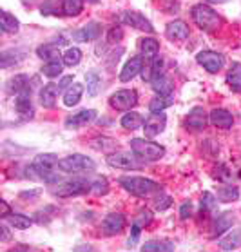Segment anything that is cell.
<instances>
[{"label":"cell","instance_id":"b9f144b4","mask_svg":"<svg viewBox=\"0 0 241 252\" xmlns=\"http://www.w3.org/2000/svg\"><path fill=\"white\" fill-rule=\"evenodd\" d=\"M92 194L96 196H103L109 192V182H107V178L105 176H96L92 180V189H91Z\"/></svg>","mask_w":241,"mask_h":252},{"label":"cell","instance_id":"e575fe53","mask_svg":"<svg viewBox=\"0 0 241 252\" xmlns=\"http://www.w3.org/2000/svg\"><path fill=\"white\" fill-rule=\"evenodd\" d=\"M0 28L4 33H18L20 29V22L15 15H11L9 11H2V17H0Z\"/></svg>","mask_w":241,"mask_h":252},{"label":"cell","instance_id":"d6a6232c","mask_svg":"<svg viewBox=\"0 0 241 252\" xmlns=\"http://www.w3.org/2000/svg\"><path fill=\"white\" fill-rule=\"evenodd\" d=\"M4 221H7V223H9V227H13V229L26 230V229H29V227H31V223H33V218L24 216V214H17V212H9L6 218H4Z\"/></svg>","mask_w":241,"mask_h":252},{"label":"cell","instance_id":"8d00e7d4","mask_svg":"<svg viewBox=\"0 0 241 252\" xmlns=\"http://www.w3.org/2000/svg\"><path fill=\"white\" fill-rule=\"evenodd\" d=\"M86 84H87V94L89 96H96L98 91H100V86H102V78L96 71H89L86 73Z\"/></svg>","mask_w":241,"mask_h":252},{"label":"cell","instance_id":"4316f807","mask_svg":"<svg viewBox=\"0 0 241 252\" xmlns=\"http://www.w3.org/2000/svg\"><path fill=\"white\" fill-rule=\"evenodd\" d=\"M82 94H84V86L78 84V82H73V84L63 91V103H65L67 107H73V105H76V103L80 102Z\"/></svg>","mask_w":241,"mask_h":252},{"label":"cell","instance_id":"816d5d0a","mask_svg":"<svg viewBox=\"0 0 241 252\" xmlns=\"http://www.w3.org/2000/svg\"><path fill=\"white\" fill-rule=\"evenodd\" d=\"M0 205H2V214H0V218L4 220L9 214V205H7L6 201H0Z\"/></svg>","mask_w":241,"mask_h":252},{"label":"cell","instance_id":"f1b7e54d","mask_svg":"<svg viewBox=\"0 0 241 252\" xmlns=\"http://www.w3.org/2000/svg\"><path fill=\"white\" fill-rule=\"evenodd\" d=\"M40 13L44 17H63V0H44Z\"/></svg>","mask_w":241,"mask_h":252},{"label":"cell","instance_id":"836d02e7","mask_svg":"<svg viewBox=\"0 0 241 252\" xmlns=\"http://www.w3.org/2000/svg\"><path fill=\"white\" fill-rule=\"evenodd\" d=\"M227 84L230 86V89L236 93L241 91V63L234 62L230 65L229 73H227Z\"/></svg>","mask_w":241,"mask_h":252},{"label":"cell","instance_id":"9a60e30c","mask_svg":"<svg viewBox=\"0 0 241 252\" xmlns=\"http://www.w3.org/2000/svg\"><path fill=\"white\" fill-rule=\"evenodd\" d=\"M167 116L163 113H152V115L144 122V132L147 138H154L165 131Z\"/></svg>","mask_w":241,"mask_h":252},{"label":"cell","instance_id":"44dd1931","mask_svg":"<svg viewBox=\"0 0 241 252\" xmlns=\"http://www.w3.org/2000/svg\"><path fill=\"white\" fill-rule=\"evenodd\" d=\"M28 57V51L26 49H20V47H15V49H6L0 55V65L2 69H7L15 65V63H20L24 58Z\"/></svg>","mask_w":241,"mask_h":252},{"label":"cell","instance_id":"9c48e42d","mask_svg":"<svg viewBox=\"0 0 241 252\" xmlns=\"http://www.w3.org/2000/svg\"><path fill=\"white\" fill-rule=\"evenodd\" d=\"M120 22L125 24V26H131L132 29H136V31H144V33H154V26L149 22V18H145V15L138 11H131V9H127V11H121L120 13Z\"/></svg>","mask_w":241,"mask_h":252},{"label":"cell","instance_id":"5b68a950","mask_svg":"<svg viewBox=\"0 0 241 252\" xmlns=\"http://www.w3.org/2000/svg\"><path fill=\"white\" fill-rule=\"evenodd\" d=\"M92 189V180L87 178H73L67 182H60L57 187H53L51 192L58 198H75L91 192Z\"/></svg>","mask_w":241,"mask_h":252},{"label":"cell","instance_id":"bcb514c9","mask_svg":"<svg viewBox=\"0 0 241 252\" xmlns=\"http://www.w3.org/2000/svg\"><path fill=\"white\" fill-rule=\"evenodd\" d=\"M121 38H123V31H121V28L109 29V34H107V42H109V44H118Z\"/></svg>","mask_w":241,"mask_h":252},{"label":"cell","instance_id":"603a6c76","mask_svg":"<svg viewBox=\"0 0 241 252\" xmlns=\"http://www.w3.org/2000/svg\"><path fill=\"white\" fill-rule=\"evenodd\" d=\"M28 89H31L28 75H15L6 82L7 94H20V93L28 91Z\"/></svg>","mask_w":241,"mask_h":252},{"label":"cell","instance_id":"d4e9b609","mask_svg":"<svg viewBox=\"0 0 241 252\" xmlns=\"http://www.w3.org/2000/svg\"><path fill=\"white\" fill-rule=\"evenodd\" d=\"M151 86H152V89H154L160 96H169L172 93V87H174L171 78H167L163 73L152 76V78H151Z\"/></svg>","mask_w":241,"mask_h":252},{"label":"cell","instance_id":"30bf717a","mask_svg":"<svg viewBox=\"0 0 241 252\" xmlns=\"http://www.w3.org/2000/svg\"><path fill=\"white\" fill-rule=\"evenodd\" d=\"M196 62L200 63L207 73H212V75H216L218 71H221V69H223L225 57L218 51H201V53H198Z\"/></svg>","mask_w":241,"mask_h":252},{"label":"cell","instance_id":"db71d44e","mask_svg":"<svg viewBox=\"0 0 241 252\" xmlns=\"http://www.w3.org/2000/svg\"><path fill=\"white\" fill-rule=\"evenodd\" d=\"M86 249H87V251H92V247H91V245H82V247H76L75 251H86Z\"/></svg>","mask_w":241,"mask_h":252},{"label":"cell","instance_id":"7bdbcfd3","mask_svg":"<svg viewBox=\"0 0 241 252\" xmlns=\"http://www.w3.org/2000/svg\"><path fill=\"white\" fill-rule=\"evenodd\" d=\"M169 105H171L169 96H156L149 102V109H151V113H163Z\"/></svg>","mask_w":241,"mask_h":252},{"label":"cell","instance_id":"d590c367","mask_svg":"<svg viewBox=\"0 0 241 252\" xmlns=\"http://www.w3.org/2000/svg\"><path fill=\"white\" fill-rule=\"evenodd\" d=\"M218 200L221 203H232L240 198V189L234 187V185H225V187H219L218 189Z\"/></svg>","mask_w":241,"mask_h":252},{"label":"cell","instance_id":"484cf974","mask_svg":"<svg viewBox=\"0 0 241 252\" xmlns=\"http://www.w3.org/2000/svg\"><path fill=\"white\" fill-rule=\"evenodd\" d=\"M218 245L221 251H236V249H240L241 247V227L230 230L229 234L223 236V238L219 240Z\"/></svg>","mask_w":241,"mask_h":252},{"label":"cell","instance_id":"681fc988","mask_svg":"<svg viewBox=\"0 0 241 252\" xmlns=\"http://www.w3.org/2000/svg\"><path fill=\"white\" fill-rule=\"evenodd\" d=\"M71 84H73V76H71V75L62 76V78H60V82H58V89H60V91H65Z\"/></svg>","mask_w":241,"mask_h":252},{"label":"cell","instance_id":"6da1fadb","mask_svg":"<svg viewBox=\"0 0 241 252\" xmlns=\"http://www.w3.org/2000/svg\"><path fill=\"white\" fill-rule=\"evenodd\" d=\"M58 161H60V158L57 155H53V153L38 155L33 160V163L26 169L28 178H31V180H40V182H44L47 185L60 184V178L62 176L57 172Z\"/></svg>","mask_w":241,"mask_h":252},{"label":"cell","instance_id":"cb8c5ba5","mask_svg":"<svg viewBox=\"0 0 241 252\" xmlns=\"http://www.w3.org/2000/svg\"><path fill=\"white\" fill-rule=\"evenodd\" d=\"M140 53H142L144 60H147V62L154 60L158 57V53H160V42L156 40V38H152V36L142 38L140 40Z\"/></svg>","mask_w":241,"mask_h":252},{"label":"cell","instance_id":"1f68e13d","mask_svg":"<svg viewBox=\"0 0 241 252\" xmlns=\"http://www.w3.org/2000/svg\"><path fill=\"white\" fill-rule=\"evenodd\" d=\"M144 116L134 113V111H127L125 115L121 116V127L127 129V131H136L140 127H144Z\"/></svg>","mask_w":241,"mask_h":252},{"label":"cell","instance_id":"9f6ffc18","mask_svg":"<svg viewBox=\"0 0 241 252\" xmlns=\"http://www.w3.org/2000/svg\"><path fill=\"white\" fill-rule=\"evenodd\" d=\"M87 2H98V0H87Z\"/></svg>","mask_w":241,"mask_h":252},{"label":"cell","instance_id":"ba28073f","mask_svg":"<svg viewBox=\"0 0 241 252\" xmlns=\"http://www.w3.org/2000/svg\"><path fill=\"white\" fill-rule=\"evenodd\" d=\"M109 105L116 111H131L138 105V93L134 89H120L109 96Z\"/></svg>","mask_w":241,"mask_h":252},{"label":"cell","instance_id":"11a10c76","mask_svg":"<svg viewBox=\"0 0 241 252\" xmlns=\"http://www.w3.org/2000/svg\"><path fill=\"white\" fill-rule=\"evenodd\" d=\"M205 2H211V4H225L227 0H205Z\"/></svg>","mask_w":241,"mask_h":252},{"label":"cell","instance_id":"f35d334b","mask_svg":"<svg viewBox=\"0 0 241 252\" xmlns=\"http://www.w3.org/2000/svg\"><path fill=\"white\" fill-rule=\"evenodd\" d=\"M218 196L211 194V192H203V196H201V216L203 214H211V212L216 211V207H218Z\"/></svg>","mask_w":241,"mask_h":252},{"label":"cell","instance_id":"f6af8a7d","mask_svg":"<svg viewBox=\"0 0 241 252\" xmlns=\"http://www.w3.org/2000/svg\"><path fill=\"white\" fill-rule=\"evenodd\" d=\"M151 221H152V212H151L149 209H142V211L138 212L136 218H134V223H138L142 229H144V227H147Z\"/></svg>","mask_w":241,"mask_h":252},{"label":"cell","instance_id":"4dcf8cb0","mask_svg":"<svg viewBox=\"0 0 241 252\" xmlns=\"http://www.w3.org/2000/svg\"><path fill=\"white\" fill-rule=\"evenodd\" d=\"M91 147L96 151H102L105 155H111V153H116V151H118V142L113 140V138L100 136V138L91 140Z\"/></svg>","mask_w":241,"mask_h":252},{"label":"cell","instance_id":"7c38bea8","mask_svg":"<svg viewBox=\"0 0 241 252\" xmlns=\"http://www.w3.org/2000/svg\"><path fill=\"white\" fill-rule=\"evenodd\" d=\"M144 57L142 55H136V57H131L129 60L125 62V65L121 67L120 71V82H123V84H127V82H131L132 78H136L142 71H144Z\"/></svg>","mask_w":241,"mask_h":252},{"label":"cell","instance_id":"7dc6e473","mask_svg":"<svg viewBox=\"0 0 241 252\" xmlns=\"http://www.w3.org/2000/svg\"><path fill=\"white\" fill-rule=\"evenodd\" d=\"M192 203L190 201H185V203H181V207H180V218L181 220H187L192 216Z\"/></svg>","mask_w":241,"mask_h":252},{"label":"cell","instance_id":"c3c4849f","mask_svg":"<svg viewBox=\"0 0 241 252\" xmlns=\"http://www.w3.org/2000/svg\"><path fill=\"white\" fill-rule=\"evenodd\" d=\"M140 230H142V227L138 223H132V229H131V238H129V247L134 245L138 241V238H140Z\"/></svg>","mask_w":241,"mask_h":252},{"label":"cell","instance_id":"7402d4cb","mask_svg":"<svg viewBox=\"0 0 241 252\" xmlns=\"http://www.w3.org/2000/svg\"><path fill=\"white\" fill-rule=\"evenodd\" d=\"M58 91H60L58 86L57 84H53V82H49V84H46V86L42 87V91H40L42 107H46V109H55V107H57Z\"/></svg>","mask_w":241,"mask_h":252},{"label":"cell","instance_id":"ffe728a7","mask_svg":"<svg viewBox=\"0 0 241 252\" xmlns=\"http://www.w3.org/2000/svg\"><path fill=\"white\" fill-rule=\"evenodd\" d=\"M209 120H211V124H212L214 127H218V129H230V127H232V124H234V118H232V115H230L227 109H221V107L211 111Z\"/></svg>","mask_w":241,"mask_h":252},{"label":"cell","instance_id":"83f0119b","mask_svg":"<svg viewBox=\"0 0 241 252\" xmlns=\"http://www.w3.org/2000/svg\"><path fill=\"white\" fill-rule=\"evenodd\" d=\"M36 57L46 60V62H53V60H60L63 55L60 53V46H57V44H42L36 49Z\"/></svg>","mask_w":241,"mask_h":252},{"label":"cell","instance_id":"e0dca14e","mask_svg":"<svg viewBox=\"0 0 241 252\" xmlns=\"http://www.w3.org/2000/svg\"><path fill=\"white\" fill-rule=\"evenodd\" d=\"M102 34V24L100 22H87L86 26H82L80 29H76L73 33V38L76 42H92L96 40Z\"/></svg>","mask_w":241,"mask_h":252},{"label":"cell","instance_id":"8992f818","mask_svg":"<svg viewBox=\"0 0 241 252\" xmlns=\"http://www.w3.org/2000/svg\"><path fill=\"white\" fill-rule=\"evenodd\" d=\"M58 169L65 174H82V172H92L96 169V161L86 155H71L58 161Z\"/></svg>","mask_w":241,"mask_h":252},{"label":"cell","instance_id":"ee69618b","mask_svg":"<svg viewBox=\"0 0 241 252\" xmlns=\"http://www.w3.org/2000/svg\"><path fill=\"white\" fill-rule=\"evenodd\" d=\"M172 205V198L171 196H167L163 190H160L158 194H154V209L156 211H167L169 207Z\"/></svg>","mask_w":241,"mask_h":252},{"label":"cell","instance_id":"2e32d148","mask_svg":"<svg viewBox=\"0 0 241 252\" xmlns=\"http://www.w3.org/2000/svg\"><path fill=\"white\" fill-rule=\"evenodd\" d=\"M15 111H17V115L22 120H31L33 118L34 109L33 103H31V89L17 94V98H15Z\"/></svg>","mask_w":241,"mask_h":252},{"label":"cell","instance_id":"8fae6325","mask_svg":"<svg viewBox=\"0 0 241 252\" xmlns=\"http://www.w3.org/2000/svg\"><path fill=\"white\" fill-rule=\"evenodd\" d=\"M100 229L105 236H116L125 229V216L121 212H111L102 220Z\"/></svg>","mask_w":241,"mask_h":252},{"label":"cell","instance_id":"f907efd6","mask_svg":"<svg viewBox=\"0 0 241 252\" xmlns=\"http://www.w3.org/2000/svg\"><path fill=\"white\" fill-rule=\"evenodd\" d=\"M7 225H9V223H7V221H4V223H2V227H0V232H2L0 240L4 241V243L11 240V234H9V229H7Z\"/></svg>","mask_w":241,"mask_h":252},{"label":"cell","instance_id":"f5cc1de1","mask_svg":"<svg viewBox=\"0 0 241 252\" xmlns=\"http://www.w3.org/2000/svg\"><path fill=\"white\" fill-rule=\"evenodd\" d=\"M38 194H40L38 190H34V192H22V194H20V198H29V196H38Z\"/></svg>","mask_w":241,"mask_h":252},{"label":"cell","instance_id":"f546056e","mask_svg":"<svg viewBox=\"0 0 241 252\" xmlns=\"http://www.w3.org/2000/svg\"><path fill=\"white\" fill-rule=\"evenodd\" d=\"M174 249V243L169 240H149L142 245L144 252H172Z\"/></svg>","mask_w":241,"mask_h":252},{"label":"cell","instance_id":"ab89813d","mask_svg":"<svg viewBox=\"0 0 241 252\" xmlns=\"http://www.w3.org/2000/svg\"><path fill=\"white\" fill-rule=\"evenodd\" d=\"M62 62H63V65H67V67H75V65H78V63L82 62V51L78 47H69L67 51L63 53Z\"/></svg>","mask_w":241,"mask_h":252},{"label":"cell","instance_id":"277c9868","mask_svg":"<svg viewBox=\"0 0 241 252\" xmlns=\"http://www.w3.org/2000/svg\"><path fill=\"white\" fill-rule=\"evenodd\" d=\"M131 151L138 158L144 161H158L165 156V147L160 143L152 142V140H145V138H132L131 140Z\"/></svg>","mask_w":241,"mask_h":252},{"label":"cell","instance_id":"4fadbf2b","mask_svg":"<svg viewBox=\"0 0 241 252\" xmlns=\"http://www.w3.org/2000/svg\"><path fill=\"white\" fill-rule=\"evenodd\" d=\"M209 115H207V111L200 105H196L192 109L189 111V115H187V120H185V127L189 129V131H203L209 124Z\"/></svg>","mask_w":241,"mask_h":252},{"label":"cell","instance_id":"60d3db41","mask_svg":"<svg viewBox=\"0 0 241 252\" xmlns=\"http://www.w3.org/2000/svg\"><path fill=\"white\" fill-rule=\"evenodd\" d=\"M63 71V62L60 60H53V62H47L44 67H42V75L47 76V78H57V76L62 75Z\"/></svg>","mask_w":241,"mask_h":252},{"label":"cell","instance_id":"ac0fdd59","mask_svg":"<svg viewBox=\"0 0 241 252\" xmlns=\"http://www.w3.org/2000/svg\"><path fill=\"white\" fill-rule=\"evenodd\" d=\"M96 111L94 109H82L75 115L67 116V120H65V127L67 129H80V127L87 126V124H91L94 118H96Z\"/></svg>","mask_w":241,"mask_h":252},{"label":"cell","instance_id":"5bb4252c","mask_svg":"<svg viewBox=\"0 0 241 252\" xmlns=\"http://www.w3.org/2000/svg\"><path fill=\"white\" fill-rule=\"evenodd\" d=\"M189 24L183 22V20H172L165 26V36L171 42H183L189 38Z\"/></svg>","mask_w":241,"mask_h":252},{"label":"cell","instance_id":"3957f363","mask_svg":"<svg viewBox=\"0 0 241 252\" xmlns=\"http://www.w3.org/2000/svg\"><path fill=\"white\" fill-rule=\"evenodd\" d=\"M190 17L194 20V24L200 29L207 31V33H212V31H218L221 28V17L218 15L216 9H212L207 4H196L190 9Z\"/></svg>","mask_w":241,"mask_h":252},{"label":"cell","instance_id":"d6986e66","mask_svg":"<svg viewBox=\"0 0 241 252\" xmlns=\"http://www.w3.org/2000/svg\"><path fill=\"white\" fill-rule=\"evenodd\" d=\"M232 223H234V214L232 212H221V214H218L212 220V227H211L212 238H218L223 232H229L232 229Z\"/></svg>","mask_w":241,"mask_h":252},{"label":"cell","instance_id":"74e56055","mask_svg":"<svg viewBox=\"0 0 241 252\" xmlns=\"http://www.w3.org/2000/svg\"><path fill=\"white\" fill-rule=\"evenodd\" d=\"M86 0H63V17H78L84 11Z\"/></svg>","mask_w":241,"mask_h":252},{"label":"cell","instance_id":"7a4b0ae2","mask_svg":"<svg viewBox=\"0 0 241 252\" xmlns=\"http://www.w3.org/2000/svg\"><path fill=\"white\" fill-rule=\"evenodd\" d=\"M118 184L132 196L138 198H149V196L158 194L161 190V185L144 176H121Z\"/></svg>","mask_w":241,"mask_h":252},{"label":"cell","instance_id":"52a82bcc","mask_svg":"<svg viewBox=\"0 0 241 252\" xmlns=\"http://www.w3.org/2000/svg\"><path fill=\"white\" fill-rule=\"evenodd\" d=\"M140 160L142 158H138L134 153H123V151L107 155V165L115 167V169H121V171H138V169H142L144 163Z\"/></svg>","mask_w":241,"mask_h":252}]
</instances>
